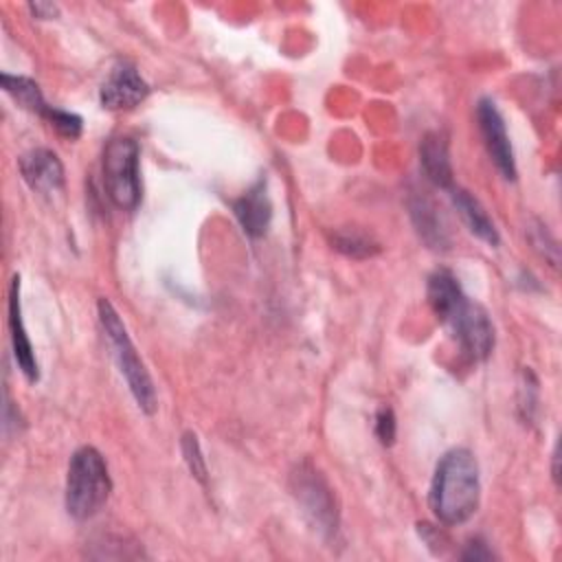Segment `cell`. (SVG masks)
Wrapping results in <instances>:
<instances>
[{
    "instance_id": "6da1fadb",
    "label": "cell",
    "mask_w": 562,
    "mask_h": 562,
    "mask_svg": "<svg viewBox=\"0 0 562 562\" xmlns=\"http://www.w3.org/2000/svg\"><path fill=\"white\" fill-rule=\"evenodd\" d=\"M479 463L465 448L448 450L432 474L430 509L441 525L454 527L472 518L479 507Z\"/></svg>"
},
{
    "instance_id": "ac0fdd59",
    "label": "cell",
    "mask_w": 562,
    "mask_h": 562,
    "mask_svg": "<svg viewBox=\"0 0 562 562\" xmlns=\"http://www.w3.org/2000/svg\"><path fill=\"white\" fill-rule=\"evenodd\" d=\"M180 446H182V454H184V461H187L191 474H193L200 483H206V461H204V457H202L198 437H195L193 432H184Z\"/></svg>"
},
{
    "instance_id": "277c9868",
    "label": "cell",
    "mask_w": 562,
    "mask_h": 562,
    "mask_svg": "<svg viewBox=\"0 0 562 562\" xmlns=\"http://www.w3.org/2000/svg\"><path fill=\"white\" fill-rule=\"evenodd\" d=\"M138 143L130 136L112 138L103 151V184L114 206L134 211L140 202Z\"/></svg>"
},
{
    "instance_id": "7a4b0ae2",
    "label": "cell",
    "mask_w": 562,
    "mask_h": 562,
    "mask_svg": "<svg viewBox=\"0 0 562 562\" xmlns=\"http://www.w3.org/2000/svg\"><path fill=\"white\" fill-rule=\"evenodd\" d=\"M112 492L110 472L103 454L92 448H79L68 463L66 509L77 520H88L101 512Z\"/></svg>"
},
{
    "instance_id": "ffe728a7",
    "label": "cell",
    "mask_w": 562,
    "mask_h": 562,
    "mask_svg": "<svg viewBox=\"0 0 562 562\" xmlns=\"http://www.w3.org/2000/svg\"><path fill=\"white\" fill-rule=\"evenodd\" d=\"M494 558V553H492V549L483 542V540H470L468 544H465V549L461 551V560H492Z\"/></svg>"
},
{
    "instance_id": "8992f818",
    "label": "cell",
    "mask_w": 562,
    "mask_h": 562,
    "mask_svg": "<svg viewBox=\"0 0 562 562\" xmlns=\"http://www.w3.org/2000/svg\"><path fill=\"white\" fill-rule=\"evenodd\" d=\"M459 340L461 351L479 362L485 360L494 349V325L487 316V312L472 303L465 294L439 318Z\"/></svg>"
},
{
    "instance_id": "9a60e30c",
    "label": "cell",
    "mask_w": 562,
    "mask_h": 562,
    "mask_svg": "<svg viewBox=\"0 0 562 562\" xmlns=\"http://www.w3.org/2000/svg\"><path fill=\"white\" fill-rule=\"evenodd\" d=\"M331 246L351 257V259H369L380 252V244L360 228H338L331 233Z\"/></svg>"
},
{
    "instance_id": "d6986e66",
    "label": "cell",
    "mask_w": 562,
    "mask_h": 562,
    "mask_svg": "<svg viewBox=\"0 0 562 562\" xmlns=\"http://www.w3.org/2000/svg\"><path fill=\"white\" fill-rule=\"evenodd\" d=\"M375 435L384 446H391L395 439V415L389 406H382L375 413Z\"/></svg>"
},
{
    "instance_id": "3957f363",
    "label": "cell",
    "mask_w": 562,
    "mask_h": 562,
    "mask_svg": "<svg viewBox=\"0 0 562 562\" xmlns=\"http://www.w3.org/2000/svg\"><path fill=\"white\" fill-rule=\"evenodd\" d=\"M97 310H99L101 327H103V331L108 336V342L112 347V356H114V360L119 364V371L123 373L138 408L145 411L147 415H154L156 406H158L154 382H151L140 356L136 353L119 312L114 310V305L108 299H99Z\"/></svg>"
},
{
    "instance_id": "30bf717a",
    "label": "cell",
    "mask_w": 562,
    "mask_h": 562,
    "mask_svg": "<svg viewBox=\"0 0 562 562\" xmlns=\"http://www.w3.org/2000/svg\"><path fill=\"white\" fill-rule=\"evenodd\" d=\"M233 213L248 237H261L272 220V204L266 191V180L255 182L241 198L233 202Z\"/></svg>"
},
{
    "instance_id": "ba28073f",
    "label": "cell",
    "mask_w": 562,
    "mask_h": 562,
    "mask_svg": "<svg viewBox=\"0 0 562 562\" xmlns=\"http://www.w3.org/2000/svg\"><path fill=\"white\" fill-rule=\"evenodd\" d=\"M149 92L147 81L140 77L134 64L119 61L101 86V105L108 110H130L138 105Z\"/></svg>"
},
{
    "instance_id": "4fadbf2b",
    "label": "cell",
    "mask_w": 562,
    "mask_h": 562,
    "mask_svg": "<svg viewBox=\"0 0 562 562\" xmlns=\"http://www.w3.org/2000/svg\"><path fill=\"white\" fill-rule=\"evenodd\" d=\"M419 162H422L426 178L432 184H437L441 189L452 187V165H450V156H448V145L441 134L430 132L424 136V140L419 143Z\"/></svg>"
},
{
    "instance_id": "8fae6325",
    "label": "cell",
    "mask_w": 562,
    "mask_h": 562,
    "mask_svg": "<svg viewBox=\"0 0 562 562\" xmlns=\"http://www.w3.org/2000/svg\"><path fill=\"white\" fill-rule=\"evenodd\" d=\"M9 329H11V342H13V356L29 382H37V360L31 347V340L26 336L22 312H20V277H13L11 290H9Z\"/></svg>"
},
{
    "instance_id": "5bb4252c",
    "label": "cell",
    "mask_w": 562,
    "mask_h": 562,
    "mask_svg": "<svg viewBox=\"0 0 562 562\" xmlns=\"http://www.w3.org/2000/svg\"><path fill=\"white\" fill-rule=\"evenodd\" d=\"M408 206H411V217H413V224H415L419 237L435 250L446 248L448 231H446V224H443L435 202L426 195H415Z\"/></svg>"
},
{
    "instance_id": "52a82bcc",
    "label": "cell",
    "mask_w": 562,
    "mask_h": 562,
    "mask_svg": "<svg viewBox=\"0 0 562 562\" xmlns=\"http://www.w3.org/2000/svg\"><path fill=\"white\" fill-rule=\"evenodd\" d=\"M476 121L485 149L505 180H516V160L505 130V121L492 99H481L476 105Z\"/></svg>"
},
{
    "instance_id": "7c38bea8",
    "label": "cell",
    "mask_w": 562,
    "mask_h": 562,
    "mask_svg": "<svg viewBox=\"0 0 562 562\" xmlns=\"http://www.w3.org/2000/svg\"><path fill=\"white\" fill-rule=\"evenodd\" d=\"M448 191H450L452 204H454L457 213L461 215L463 224L468 226V231L472 235H476L479 239H483L485 244L496 246L498 244V233H496L494 222L490 220L487 211L483 209V204L474 195H470L465 189H461V187L452 184Z\"/></svg>"
},
{
    "instance_id": "5b68a950",
    "label": "cell",
    "mask_w": 562,
    "mask_h": 562,
    "mask_svg": "<svg viewBox=\"0 0 562 562\" xmlns=\"http://www.w3.org/2000/svg\"><path fill=\"white\" fill-rule=\"evenodd\" d=\"M292 494L296 496L303 514L307 520L323 533L331 536L338 529V509L336 498L325 481V476L307 461L296 465V470L290 474Z\"/></svg>"
},
{
    "instance_id": "44dd1931",
    "label": "cell",
    "mask_w": 562,
    "mask_h": 562,
    "mask_svg": "<svg viewBox=\"0 0 562 562\" xmlns=\"http://www.w3.org/2000/svg\"><path fill=\"white\" fill-rule=\"evenodd\" d=\"M29 9L40 20H48V18H55L59 13L57 4H50V2H33V4H29Z\"/></svg>"
},
{
    "instance_id": "e0dca14e",
    "label": "cell",
    "mask_w": 562,
    "mask_h": 562,
    "mask_svg": "<svg viewBox=\"0 0 562 562\" xmlns=\"http://www.w3.org/2000/svg\"><path fill=\"white\" fill-rule=\"evenodd\" d=\"M44 119L66 138H77L81 134V116L68 112V110H59L48 105V110L44 112Z\"/></svg>"
},
{
    "instance_id": "9c48e42d",
    "label": "cell",
    "mask_w": 562,
    "mask_h": 562,
    "mask_svg": "<svg viewBox=\"0 0 562 562\" xmlns=\"http://www.w3.org/2000/svg\"><path fill=\"white\" fill-rule=\"evenodd\" d=\"M20 171L26 184L35 191L50 193L64 184V165L55 151L37 147L20 158Z\"/></svg>"
},
{
    "instance_id": "2e32d148",
    "label": "cell",
    "mask_w": 562,
    "mask_h": 562,
    "mask_svg": "<svg viewBox=\"0 0 562 562\" xmlns=\"http://www.w3.org/2000/svg\"><path fill=\"white\" fill-rule=\"evenodd\" d=\"M0 81H2L4 92H9L22 108L44 116V112L48 110V103L44 101V97L40 92V86L35 81H31L26 77H15V75H9V72H2Z\"/></svg>"
}]
</instances>
